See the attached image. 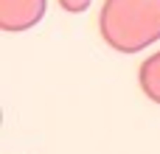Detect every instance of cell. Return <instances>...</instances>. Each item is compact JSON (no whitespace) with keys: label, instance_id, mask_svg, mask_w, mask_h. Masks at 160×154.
<instances>
[{"label":"cell","instance_id":"obj_2","mask_svg":"<svg viewBox=\"0 0 160 154\" xmlns=\"http://www.w3.org/2000/svg\"><path fill=\"white\" fill-rule=\"evenodd\" d=\"M48 0H0V28L25 31L45 17Z\"/></svg>","mask_w":160,"mask_h":154},{"label":"cell","instance_id":"obj_4","mask_svg":"<svg viewBox=\"0 0 160 154\" xmlns=\"http://www.w3.org/2000/svg\"><path fill=\"white\" fill-rule=\"evenodd\" d=\"M90 3H93V0H59V6H62L65 11H70V14H82Z\"/></svg>","mask_w":160,"mask_h":154},{"label":"cell","instance_id":"obj_3","mask_svg":"<svg viewBox=\"0 0 160 154\" xmlns=\"http://www.w3.org/2000/svg\"><path fill=\"white\" fill-rule=\"evenodd\" d=\"M138 81H141L143 95L160 107V51H158V53H152V56L141 65V70H138Z\"/></svg>","mask_w":160,"mask_h":154},{"label":"cell","instance_id":"obj_1","mask_svg":"<svg viewBox=\"0 0 160 154\" xmlns=\"http://www.w3.org/2000/svg\"><path fill=\"white\" fill-rule=\"evenodd\" d=\"M101 39L118 53H138L160 39V0H104Z\"/></svg>","mask_w":160,"mask_h":154}]
</instances>
